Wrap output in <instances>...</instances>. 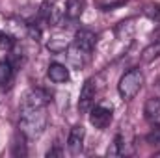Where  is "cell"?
Listing matches in <instances>:
<instances>
[{
    "instance_id": "cell-1",
    "label": "cell",
    "mask_w": 160,
    "mask_h": 158,
    "mask_svg": "<svg viewBox=\"0 0 160 158\" xmlns=\"http://www.w3.org/2000/svg\"><path fill=\"white\" fill-rule=\"evenodd\" d=\"M48 93L39 87H32L24 93L19 112V132H22L28 140H36L45 132L48 125Z\"/></svg>"
},
{
    "instance_id": "cell-2",
    "label": "cell",
    "mask_w": 160,
    "mask_h": 158,
    "mask_svg": "<svg viewBox=\"0 0 160 158\" xmlns=\"http://www.w3.org/2000/svg\"><path fill=\"white\" fill-rule=\"evenodd\" d=\"M97 45V34L88 30V28H80L78 32L75 34V37L71 41V45L67 47V58L69 62L75 65V67H84L91 54H93V48Z\"/></svg>"
},
{
    "instance_id": "cell-3",
    "label": "cell",
    "mask_w": 160,
    "mask_h": 158,
    "mask_svg": "<svg viewBox=\"0 0 160 158\" xmlns=\"http://www.w3.org/2000/svg\"><path fill=\"white\" fill-rule=\"evenodd\" d=\"M143 86V73L140 69H130L119 78L118 91L123 101H132Z\"/></svg>"
},
{
    "instance_id": "cell-4",
    "label": "cell",
    "mask_w": 160,
    "mask_h": 158,
    "mask_svg": "<svg viewBox=\"0 0 160 158\" xmlns=\"http://www.w3.org/2000/svg\"><path fill=\"white\" fill-rule=\"evenodd\" d=\"M112 117H114V110L112 106H106V104H97V106H91L89 110V121L95 128L102 130L106 128L110 123H112Z\"/></svg>"
},
{
    "instance_id": "cell-5",
    "label": "cell",
    "mask_w": 160,
    "mask_h": 158,
    "mask_svg": "<svg viewBox=\"0 0 160 158\" xmlns=\"http://www.w3.org/2000/svg\"><path fill=\"white\" fill-rule=\"evenodd\" d=\"M97 97V82L95 78H88L84 82L82 89H80V99H78V110L82 114H88L95 102Z\"/></svg>"
},
{
    "instance_id": "cell-6",
    "label": "cell",
    "mask_w": 160,
    "mask_h": 158,
    "mask_svg": "<svg viewBox=\"0 0 160 158\" xmlns=\"http://www.w3.org/2000/svg\"><path fill=\"white\" fill-rule=\"evenodd\" d=\"M84 138H86V128L82 125H75L69 130L67 136V149L71 155H80L84 149Z\"/></svg>"
},
{
    "instance_id": "cell-7",
    "label": "cell",
    "mask_w": 160,
    "mask_h": 158,
    "mask_svg": "<svg viewBox=\"0 0 160 158\" xmlns=\"http://www.w3.org/2000/svg\"><path fill=\"white\" fill-rule=\"evenodd\" d=\"M15 82V65L11 63V60H2L0 62V89L8 91L11 89Z\"/></svg>"
},
{
    "instance_id": "cell-8",
    "label": "cell",
    "mask_w": 160,
    "mask_h": 158,
    "mask_svg": "<svg viewBox=\"0 0 160 158\" xmlns=\"http://www.w3.org/2000/svg\"><path fill=\"white\" fill-rule=\"evenodd\" d=\"M143 116L151 125H160V99L151 97L143 106Z\"/></svg>"
},
{
    "instance_id": "cell-9",
    "label": "cell",
    "mask_w": 160,
    "mask_h": 158,
    "mask_svg": "<svg viewBox=\"0 0 160 158\" xmlns=\"http://www.w3.org/2000/svg\"><path fill=\"white\" fill-rule=\"evenodd\" d=\"M47 75H48V78L52 80L54 84H65V82H69V78H71L69 69L65 65H62V63H50Z\"/></svg>"
},
{
    "instance_id": "cell-10",
    "label": "cell",
    "mask_w": 160,
    "mask_h": 158,
    "mask_svg": "<svg viewBox=\"0 0 160 158\" xmlns=\"http://www.w3.org/2000/svg\"><path fill=\"white\" fill-rule=\"evenodd\" d=\"M84 11V0H67L63 6V19L65 21H78Z\"/></svg>"
},
{
    "instance_id": "cell-11",
    "label": "cell",
    "mask_w": 160,
    "mask_h": 158,
    "mask_svg": "<svg viewBox=\"0 0 160 158\" xmlns=\"http://www.w3.org/2000/svg\"><path fill=\"white\" fill-rule=\"evenodd\" d=\"M123 155H125V140H123V134H116L112 145L106 151V156L116 158V156H123Z\"/></svg>"
},
{
    "instance_id": "cell-12",
    "label": "cell",
    "mask_w": 160,
    "mask_h": 158,
    "mask_svg": "<svg viewBox=\"0 0 160 158\" xmlns=\"http://www.w3.org/2000/svg\"><path fill=\"white\" fill-rule=\"evenodd\" d=\"M158 56H160V37L158 39H155L149 47L143 48V52H142V60H143L145 63H149V62L157 60Z\"/></svg>"
},
{
    "instance_id": "cell-13",
    "label": "cell",
    "mask_w": 160,
    "mask_h": 158,
    "mask_svg": "<svg viewBox=\"0 0 160 158\" xmlns=\"http://www.w3.org/2000/svg\"><path fill=\"white\" fill-rule=\"evenodd\" d=\"M147 141L155 147H160V125H153V130L147 134Z\"/></svg>"
},
{
    "instance_id": "cell-14",
    "label": "cell",
    "mask_w": 160,
    "mask_h": 158,
    "mask_svg": "<svg viewBox=\"0 0 160 158\" xmlns=\"http://www.w3.org/2000/svg\"><path fill=\"white\" fill-rule=\"evenodd\" d=\"M21 134H22V132H21ZM24 140H26V136L22 134V136H21V141H15V143H13V155H15V156H19V155H26Z\"/></svg>"
}]
</instances>
